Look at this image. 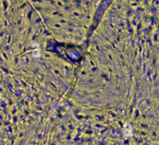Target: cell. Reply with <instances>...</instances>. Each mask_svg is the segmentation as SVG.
<instances>
[{"instance_id":"6da1fadb","label":"cell","mask_w":159,"mask_h":145,"mask_svg":"<svg viewBox=\"0 0 159 145\" xmlns=\"http://www.w3.org/2000/svg\"><path fill=\"white\" fill-rule=\"evenodd\" d=\"M124 134L125 137H130L132 134V126L130 124H125L124 125Z\"/></svg>"}]
</instances>
